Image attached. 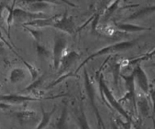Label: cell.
Returning <instances> with one entry per match:
<instances>
[{
    "label": "cell",
    "instance_id": "1",
    "mask_svg": "<svg viewBox=\"0 0 155 129\" xmlns=\"http://www.w3.org/2000/svg\"><path fill=\"white\" fill-rule=\"evenodd\" d=\"M138 40L137 39H133V40L129 41H123V42H116L114 44H111V45H107V46L104 47V48H101L98 51H95V52L92 53L89 56H88L80 65L74 71V74L75 76H77V73L80 71V69L83 67H84L85 65L87 64L89 61H92L95 58L97 57H102L104 55H107V54H115V53L118 52H123V51H128V50L133 48L135 45L137 44Z\"/></svg>",
    "mask_w": 155,
    "mask_h": 129
},
{
    "label": "cell",
    "instance_id": "2",
    "mask_svg": "<svg viewBox=\"0 0 155 129\" xmlns=\"http://www.w3.org/2000/svg\"><path fill=\"white\" fill-rule=\"evenodd\" d=\"M98 85H99V89L100 92H101V95H102L103 98H104V100L107 102L109 107H111V108H114L115 110H117L127 121L133 122L132 116L126 111L125 109L121 105L120 102L115 98L114 95H113L112 92L110 90L108 86L107 85V84H106L105 81L104 79V76H103L102 73L100 75L99 79H98Z\"/></svg>",
    "mask_w": 155,
    "mask_h": 129
},
{
    "label": "cell",
    "instance_id": "3",
    "mask_svg": "<svg viewBox=\"0 0 155 129\" xmlns=\"http://www.w3.org/2000/svg\"><path fill=\"white\" fill-rule=\"evenodd\" d=\"M67 96V95H57L54 96H30V95L8 94V95H0V103L8 104V105H18L27 102H39L44 100H54L61 97Z\"/></svg>",
    "mask_w": 155,
    "mask_h": 129
},
{
    "label": "cell",
    "instance_id": "4",
    "mask_svg": "<svg viewBox=\"0 0 155 129\" xmlns=\"http://www.w3.org/2000/svg\"><path fill=\"white\" fill-rule=\"evenodd\" d=\"M68 46V41L64 34L62 33H55L53 39L52 52H51V58H52L53 66L56 71L59 67V64L62 57L66 53V50Z\"/></svg>",
    "mask_w": 155,
    "mask_h": 129
},
{
    "label": "cell",
    "instance_id": "5",
    "mask_svg": "<svg viewBox=\"0 0 155 129\" xmlns=\"http://www.w3.org/2000/svg\"><path fill=\"white\" fill-rule=\"evenodd\" d=\"M51 27L56 29L61 33L69 35H74L77 32L73 17L70 16L68 11H65L63 15H61Z\"/></svg>",
    "mask_w": 155,
    "mask_h": 129
},
{
    "label": "cell",
    "instance_id": "6",
    "mask_svg": "<svg viewBox=\"0 0 155 129\" xmlns=\"http://www.w3.org/2000/svg\"><path fill=\"white\" fill-rule=\"evenodd\" d=\"M134 76L135 83L138 85L139 89L142 91L145 95H149L150 92V84L149 80H148V75L145 69L142 68L140 63L136 64L133 72L132 73Z\"/></svg>",
    "mask_w": 155,
    "mask_h": 129
},
{
    "label": "cell",
    "instance_id": "7",
    "mask_svg": "<svg viewBox=\"0 0 155 129\" xmlns=\"http://www.w3.org/2000/svg\"><path fill=\"white\" fill-rule=\"evenodd\" d=\"M122 77L123 79L124 80V82H125V86L127 88V92L122 98H120L118 101L120 102H121L122 101L124 100H130L132 103H133V107H134V110L136 111V114H138L137 113V105H136V101H137V97H136V83H135L134 80V76H133V73L130 74L129 76H120Z\"/></svg>",
    "mask_w": 155,
    "mask_h": 129
},
{
    "label": "cell",
    "instance_id": "8",
    "mask_svg": "<svg viewBox=\"0 0 155 129\" xmlns=\"http://www.w3.org/2000/svg\"><path fill=\"white\" fill-rule=\"evenodd\" d=\"M80 57V54L76 51H71L70 52H66L59 64V67L58 69V75L61 76L68 73V70L71 67L73 64L79 60Z\"/></svg>",
    "mask_w": 155,
    "mask_h": 129
},
{
    "label": "cell",
    "instance_id": "9",
    "mask_svg": "<svg viewBox=\"0 0 155 129\" xmlns=\"http://www.w3.org/2000/svg\"><path fill=\"white\" fill-rule=\"evenodd\" d=\"M48 18L45 13H34V12L29 11L21 8H15L14 10V21L16 20L19 22H24L23 24L30 22L40 18Z\"/></svg>",
    "mask_w": 155,
    "mask_h": 129
},
{
    "label": "cell",
    "instance_id": "10",
    "mask_svg": "<svg viewBox=\"0 0 155 129\" xmlns=\"http://www.w3.org/2000/svg\"><path fill=\"white\" fill-rule=\"evenodd\" d=\"M13 117L21 125L33 124L38 121L37 113L31 110H23L12 113Z\"/></svg>",
    "mask_w": 155,
    "mask_h": 129
},
{
    "label": "cell",
    "instance_id": "11",
    "mask_svg": "<svg viewBox=\"0 0 155 129\" xmlns=\"http://www.w3.org/2000/svg\"><path fill=\"white\" fill-rule=\"evenodd\" d=\"M22 5L25 6L24 9L34 13H44V11L49 8L55 2L44 1H26L22 2Z\"/></svg>",
    "mask_w": 155,
    "mask_h": 129
},
{
    "label": "cell",
    "instance_id": "12",
    "mask_svg": "<svg viewBox=\"0 0 155 129\" xmlns=\"http://www.w3.org/2000/svg\"><path fill=\"white\" fill-rule=\"evenodd\" d=\"M61 17V15H56L54 16H51L50 18H40V19H36L34 21H30V22L23 24L24 26L27 27H33V28H44V27H52L54 23Z\"/></svg>",
    "mask_w": 155,
    "mask_h": 129
},
{
    "label": "cell",
    "instance_id": "13",
    "mask_svg": "<svg viewBox=\"0 0 155 129\" xmlns=\"http://www.w3.org/2000/svg\"><path fill=\"white\" fill-rule=\"evenodd\" d=\"M154 13H155V5L145 6V7L139 9L138 11H135L134 13L130 15V16L127 17L124 20V22H126V21H136V20L142 19V18L149 16V15H152Z\"/></svg>",
    "mask_w": 155,
    "mask_h": 129
},
{
    "label": "cell",
    "instance_id": "14",
    "mask_svg": "<svg viewBox=\"0 0 155 129\" xmlns=\"http://www.w3.org/2000/svg\"><path fill=\"white\" fill-rule=\"evenodd\" d=\"M27 69L22 67H15L10 71L8 79L12 84H18L24 81L27 76Z\"/></svg>",
    "mask_w": 155,
    "mask_h": 129
},
{
    "label": "cell",
    "instance_id": "15",
    "mask_svg": "<svg viewBox=\"0 0 155 129\" xmlns=\"http://www.w3.org/2000/svg\"><path fill=\"white\" fill-rule=\"evenodd\" d=\"M41 107V112H42V119L39 120V123L36 125V128L35 129H45L48 127L49 125L50 121H51V118H52L53 115L55 113L56 110H57V106L54 105L53 108L51 109L50 111L46 112L45 109L43 108L42 105L40 106Z\"/></svg>",
    "mask_w": 155,
    "mask_h": 129
},
{
    "label": "cell",
    "instance_id": "16",
    "mask_svg": "<svg viewBox=\"0 0 155 129\" xmlns=\"http://www.w3.org/2000/svg\"><path fill=\"white\" fill-rule=\"evenodd\" d=\"M115 27L117 28V30L123 32H127V33H137V32H142L151 30V28H150V27H143V26H139L133 24H127V23L115 24Z\"/></svg>",
    "mask_w": 155,
    "mask_h": 129
},
{
    "label": "cell",
    "instance_id": "17",
    "mask_svg": "<svg viewBox=\"0 0 155 129\" xmlns=\"http://www.w3.org/2000/svg\"><path fill=\"white\" fill-rule=\"evenodd\" d=\"M55 129H68V106L64 103L60 116L55 123Z\"/></svg>",
    "mask_w": 155,
    "mask_h": 129
},
{
    "label": "cell",
    "instance_id": "18",
    "mask_svg": "<svg viewBox=\"0 0 155 129\" xmlns=\"http://www.w3.org/2000/svg\"><path fill=\"white\" fill-rule=\"evenodd\" d=\"M136 105H137L138 113H139L144 117H147L149 115L151 109H150L149 101L146 97L140 96L139 98H137Z\"/></svg>",
    "mask_w": 155,
    "mask_h": 129
},
{
    "label": "cell",
    "instance_id": "19",
    "mask_svg": "<svg viewBox=\"0 0 155 129\" xmlns=\"http://www.w3.org/2000/svg\"><path fill=\"white\" fill-rule=\"evenodd\" d=\"M34 47L36 54L41 60H47L50 57H51V51L48 49V48L45 45L42 43V42H34Z\"/></svg>",
    "mask_w": 155,
    "mask_h": 129
},
{
    "label": "cell",
    "instance_id": "20",
    "mask_svg": "<svg viewBox=\"0 0 155 129\" xmlns=\"http://www.w3.org/2000/svg\"><path fill=\"white\" fill-rule=\"evenodd\" d=\"M76 117H77V122L78 124L80 129H91L89 122H88L87 117L85 113L84 108L83 104H80V111L76 112Z\"/></svg>",
    "mask_w": 155,
    "mask_h": 129
},
{
    "label": "cell",
    "instance_id": "21",
    "mask_svg": "<svg viewBox=\"0 0 155 129\" xmlns=\"http://www.w3.org/2000/svg\"><path fill=\"white\" fill-rule=\"evenodd\" d=\"M17 3V2L14 1L12 2V5H8L7 7V11H8V15L7 18H6V24H7L8 30H7V35L8 37L9 38V39H11V27H12V24L14 22V10H15V4Z\"/></svg>",
    "mask_w": 155,
    "mask_h": 129
},
{
    "label": "cell",
    "instance_id": "22",
    "mask_svg": "<svg viewBox=\"0 0 155 129\" xmlns=\"http://www.w3.org/2000/svg\"><path fill=\"white\" fill-rule=\"evenodd\" d=\"M153 57H155V48H154L152 51H149V52L145 53L143 55L128 60V65H136L137 63H140L142 61L150 60Z\"/></svg>",
    "mask_w": 155,
    "mask_h": 129
},
{
    "label": "cell",
    "instance_id": "23",
    "mask_svg": "<svg viewBox=\"0 0 155 129\" xmlns=\"http://www.w3.org/2000/svg\"><path fill=\"white\" fill-rule=\"evenodd\" d=\"M133 122L126 121L124 122L120 117H115L112 120V128L113 129H132Z\"/></svg>",
    "mask_w": 155,
    "mask_h": 129
},
{
    "label": "cell",
    "instance_id": "24",
    "mask_svg": "<svg viewBox=\"0 0 155 129\" xmlns=\"http://www.w3.org/2000/svg\"><path fill=\"white\" fill-rule=\"evenodd\" d=\"M120 3V1H115L110 2V4L106 8L105 10L104 11V15H103V19L104 21L108 20L110 17L112 16L114 13L119 8V4Z\"/></svg>",
    "mask_w": 155,
    "mask_h": 129
},
{
    "label": "cell",
    "instance_id": "25",
    "mask_svg": "<svg viewBox=\"0 0 155 129\" xmlns=\"http://www.w3.org/2000/svg\"><path fill=\"white\" fill-rule=\"evenodd\" d=\"M22 27L24 30H27V31L30 33V34L31 35V36L33 37V40L36 42H42V32L41 30H36V28H33V27H27V26L22 25Z\"/></svg>",
    "mask_w": 155,
    "mask_h": 129
},
{
    "label": "cell",
    "instance_id": "26",
    "mask_svg": "<svg viewBox=\"0 0 155 129\" xmlns=\"http://www.w3.org/2000/svg\"><path fill=\"white\" fill-rule=\"evenodd\" d=\"M110 66H111L112 71H113V76L114 79V81L115 85H116L117 87H118V81H119L120 76H121L120 73L121 63L117 61H114L111 63Z\"/></svg>",
    "mask_w": 155,
    "mask_h": 129
},
{
    "label": "cell",
    "instance_id": "27",
    "mask_svg": "<svg viewBox=\"0 0 155 129\" xmlns=\"http://www.w3.org/2000/svg\"><path fill=\"white\" fill-rule=\"evenodd\" d=\"M44 82V76H41L38 77L36 79L33 80L31 84L29 86H27L24 91H27V92H32V91H36L39 89V87H41V85H42Z\"/></svg>",
    "mask_w": 155,
    "mask_h": 129
},
{
    "label": "cell",
    "instance_id": "28",
    "mask_svg": "<svg viewBox=\"0 0 155 129\" xmlns=\"http://www.w3.org/2000/svg\"><path fill=\"white\" fill-rule=\"evenodd\" d=\"M149 95H150V98H151V105H152L153 113L155 114V86L154 87V89L150 90Z\"/></svg>",
    "mask_w": 155,
    "mask_h": 129
},
{
    "label": "cell",
    "instance_id": "29",
    "mask_svg": "<svg viewBox=\"0 0 155 129\" xmlns=\"http://www.w3.org/2000/svg\"><path fill=\"white\" fill-rule=\"evenodd\" d=\"M8 5L7 4V2H0V20H2L3 15V12L5 11V10H7V7Z\"/></svg>",
    "mask_w": 155,
    "mask_h": 129
},
{
    "label": "cell",
    "instance_id": "30",
    "mask_svg": "<svg viewBox=\"0 0 155 129\" xmlns=\"http://www.w3.org/2000/svg\"><path fill=\"white\" fill-rule=\"evenodd\" d=\"M5 52V48H4V44H3L2 41L0 39V54H3Z\"/></svg>",
    "mask_w": 155,
    "mask_h": 129
},
{
    "label": "cell",
    "instance_id": "31",
    "mask_svg": "<svg viewBox=\"0 0 155 129\" xmlns=\"http://www.w3.org/2000/svg\"><path fill=\"white\" fill-rule=\"evenodd\" d=\"M152 121H153V128L155 129V118L152 117Z\"/></svg>",
    "mask_w": 155,
    "mask_h": 129
},
{
    "label": "cell",
    "instance_id": "32",
    "mask_svg": "<svg viewBox=\"0 0 155 129\" xmlns=\"http://www.w3.org/2000/svg\"><path fill=\"white\" fill-rule=\"evenodd\" d=\"M152 66H154V67H155V62H154V63H153V64H152Z\"/></svg>",
    "mask_w": 155,
    "mask_h": 129
}]
</instances>
